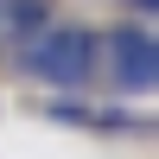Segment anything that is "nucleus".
I'll list each match as a JSON object with an SVG mask.
<instances>
[{
  "label": "nucleus",
  "mask_w": 159,
  "mask_h": 159,
  "mask_svg": "<svg viewBox=\"0 0 159 159\" xmlns=\"http://www.w3.org/2000/svg\"><path fill=\"white\" fill-rule=\"evenodd\" d=\"M25 70L51 89H83L89 70H96V38L76 32V25H51V32H32L25 45Z\"/></svg>",
  "instance_id": "f257e3e1"
},
{
  "label": "nucleus",
  "mask_w": 159,
  "mask_h": 159,
  "mask_svg": "<svg viewBox=\"0 0 159 159\" xmlns=\"http://www.w3.org/2000/svg\"><path fill=\"white\" fill-rule=\"evenodd\" d=\"M108 64H115V83H121L127 96H140V89L159 83V45L147 32H134V25L108 38Z\"/></svg>",
  "instance_id": "f03ea898"
},
{
  "label": "nucleus",
  "mask_w": 159,
  "mask_h": 159,
  "mask_svg": "<svg viewBox=\"0 0 159 159\" xmlns=\"http://www.w3.org/2000/svg\"><path fill=\"white\" fill-rule=\"evenodd\" d=\"M134 7H153V0H134Z\"/></svg>",
  "instance_id": "7ed1b4c3"
}]
</instances>
